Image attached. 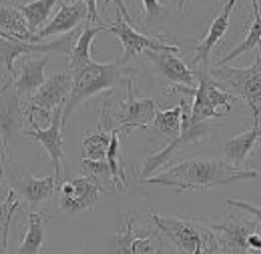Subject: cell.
<instances>
[{
    "mask_svg": "<svg viewBox=\"0 0 261 254\" xmlns=\"http://www.w3.org/2000/svg\"><path fill=\"white\" fill-rule=\"evenodd\" d=\"M256 176V170L238 168L226 161L187 159L161 172L160 175L143 180V183L164 186L186 193L192 190H208L215 186L230 185L240 180L253 179Z\"/></svg>",
    "mask_w": 261,
    "mask_h": 254,
    "instance_id": "cell-1",
    "label": "cell"
},
{
    "mask_svg": "<svg viewBox=\"0 0 261 254\" xmlns=\"http://www.w3.org/2000/svg\"><path fill=\"white\" fill-rule=\"evenodd\" d=\"M116 20L111 24H108L107 31L112 32L113 35L120 41L123 46V58H122V66L128 63L133 58L137 55L147 50H154V52H173L177 53L179 46L177 45H171L164 41H161L158 38L149 37L144 35L141 32L136 31L132 24H128L120 11L116 10Z\"/></svg>",
    "mask_w": 261,
    "mask_h": 254,
    "instance_id": "cell-13",
    "label": "cell"
},
{
    "mask_svg": "<svg viewBox=\"0 0 261 254\" xmlns=\"http://www.w3.org/2000/svg\"><path fill=\"white\" fill-rule=\"evenodd\" d=\"M111 3H116L117 6V10L120 11V14L123 16V18L128 22V24H132V17H130V13H128L127 7L124 5V0H103V13L107 11V7Z\"/></svg>",
    "mask_w": 261,
    "mask_h": 254,
    "instance_id": "cell-34",
    "label": "cell"
},
{
    "mask_svg": "<svg viewBox=\"0 0 261 254\" xmlns=\"http://www.w3.org/2000/svg\"><path fill=\"white\" fill-rule=\"evenodd\" d=\"M236 2L238 0H228L226 5L224 6L222 11L214 18V21L211 22V26L208 28V31L205 34V37L203 38V41L194 48L196 55L193 56L189 67H193V66H197L198 64L200 73H207L208 67H210V56H211V52L222 41V38L225 37V34H226L228 28H229L230 16H232V10H233Z\"/></svg>",
    "mask_w": 261,
    "mask_h": 254,
    "instance_id": "cell-16",
    "label": "cell"
},
{
    "mask_svg": "<svg viewBox=\"0 0 261 254\" xmlns=\"http://www.w3.org/2000/svg\"><path fill=\"white\" fill-rule=\"evenodd\" d=\"M185 2H187V0H177V7H179V11H181V9H183Z\"/></svg>",
    "mask_w": 261,
    "mask_h": 254,
    "instance_id": "cell-38",
    "label": "cell"
},
{
    "mask_svg": "<svg viewBox=\"0 0 261 254\" xmlns=\"http://www.w3.org/2000/svg\"><path fill=\"white\" fill-rule=\"evenodd\" d=\"M46 239V228L42 214L31 211L28 214L27 231L21 243L17 249V254H41Z\"/></svg>",
    "mask_w": 261,
    "mask_h": 254,
    "instance_id": "cell-24",
    "label": "cell"
},
{
    "mask_svg": "<svg viewBox=\"0 0 261 254\" xmlns=\"http://www.w3.org/2000/svg\"><path fill=\"white\" fill-rule=\"evenodd\" d=\"M62 116H63V108H58L52 113L48 127L42 129L35 120H30L32 129L24 132L25 136L31 138L32 141L42 145L45 151L48 153L49 158H50V165L54 168L56 183H59L62 179V168L66 161L63 149L64 141Z\"/></svg>",
    "mask_w": 261,
    "mask_h": 254,
    "instance_id": "cell-15",
    "label": "cell"
},
{
    "mask_svg": "<svg viewBox=\"0 0 261 254\" xmlns=\"http://www.w3.org/2000/svg\"><path fill=\"white\" fill-rule=\"evenodd\" d=\"M260 138L261 127L260 124H256V123H254V126L247 129L246 132L230 137L224 147V161L233 166H238V168H243L245 161Z\"/></svg>",
    "mask_w": 261,
    "mask_h": 254,
    "instance_id": "cell-21",
    "label": "cell"
},
{
    "mask_svg": "<svg viewBox=\"0 0 261 254\" xmlns=\"http://www.w3.org/2000/svg\"><path fill=\"white\" fill-rule=\"evenodd\" d=\"M145 55L148 56L156 69L160 70L166 79L171 80L172 84H180L196 88V79L197 73H194L181 59H179L173 52H154L147 50Z\"/></svg>",
    "mask_w": 261,
    "mask_h": 254,
    "instance_id": "cell-20",
    "label": "cell"
},
{
    "mask_svg": "<svg viewBox=\"0 0 261 254\" xmlns=\"http://www.w3.org/2000/svg\"><path fill=\"white\" fill-rule=\"evenodd\" d=\"M218 236V254H254L247 246V236L260 225L253 221H229L210 225Z\"/></svg>",
    "mask_w": 261,
    "mask_h": 254,
    "instance_id": "cell-17",
    "label": "cell"
},
{
    "mask_svg": "<svg viewBox=\"0 0 261 254\" xmlns=\"http://www.w3.org/2000/svg\"><path fill=\"white\" fill-rule=\"evenodd\" d=\"M148 219L180 254H218V236L211 226L156 212L148 214Z\"/></svg>",
    "mask_w": 261,
    "mask_h": 254,
    "instance_id": "cell-2",
    "label": "cell"
},
{
    "mask_svg": "<svg viewBox=\"0 0 261 254\" xmlns=\"http://www.w3.org/2000/svg\"><path fill=\"white\" fill-rule=\"evenodd\" d=\"M56 5H59V0H32L30 3L18 5L16 7L21 11L27 22L28 30L35 37V34H38L46 26L50 11L54 10Z\"/></svg>",
    "mask_w": 261,
    "mask_h": 254,
    "instance_id": "cell-26",
    "label": "cell"
},
{
    "mask_svg": "<svg viewBox=\"0 0 261 254\" xmlns=\"http://www.w3.org/2000/svg\"><path fill=\"white\" fill-rule=\"evenodd\" d=\"M87 7L83 3L80 5L79 2L75 3H64V2H59V10L54 18L46 26L43 27L41 31L35 34V42L41 41L43 38L52 37V35H58V34H69L73 31L74 28L79 27L84 18L87 17Z\"/></svg>",
    "mask_w": 261,
    "mask_h": 254,
    "instance_id": "cell-18",
    "label": "cell"
},
{
    "mask_svg": "<svg viewBox=\"0 0 261 254\" xmlns=\"http://www.w3.org/2000/svg\"><path fill=\"white\" fill-rule=\"evenodd\" d=\"M0 30L7 32L10 37L28 42H35V37L28 30L25 18L14 6L0 3Z\"/></svg>",
    "mask_w": 261,
    "mask_h": 254,
    "instance_id": "cell-25",
    "label": "cell"
},
{
    "mask_svg": "<svg viewBox=\"0 0 261 254\" xmlns=\"http://www.w3.org/2000/svg\"><path fill=\"white\" fill-rule=\"evenodd\" d=\"M260 254H261V253H260Z\"/></svg>",
    "mask_w": 261,
    "mask_h": 254,
    "instance_id": "cell-41",
    "label": "cell"
},
{
    "mask_svg": "<svg viewBox=\"0 0 261 254\" xmlns=\"http://www.w3.org/2000/svg\"><path fill=\"white\" fill-rule=\"evenodd\" d=\"M108 26H92V24H87L80 32L79 37L75 39L74 45L71 48L69 59V71L74 73L81 67H84L88 63H91L94 59L91 56V46L95 39L96 34L101 31H107Z\"/></svg>",
    "mask_w": 261,
    "mask_h": 254,
    "instance_id": "cell-22",
    "label": "cell"
},
{
    "mask_svg": "<svg viewBox=\"0 0 261 254\" xmlns=\"http://www.w3.org/2000/svg\"><path fill=\"white\" fill-rule=\"evenodd\" d=\"M256 200H257V202H258V207H261V193L258 194V196H257Z\"/></svg>",
    "mask_w": 261,
    "mask_h": 254,
    "instance_id": "cell-39",
    "label": "cell"
},
{
    "mask_svg": "<svg viewBox=\"0 0 261 254\" xmlns=\"http://www.w3.org/2000/svg\"><path fill=\"white\" fill-rule=\"evenodd\" d=\"M67 2H71V3H75L79 0H67ZM83 3L86 5L87 7V22L88 24H95V26H108V24H103L101 20V16L98 13V0H83Z\"/></svg>",
    "mask_w": 261,
    "mask_h": 254,
    "instance_id": "cell-32",
    "label": "cell"
},
{
    "mask_svg": "<svg viewBox=\"0 0 261 254\" xmlns=\"http://www.w3.org/2000/svg\"><path fill=\"white\" fill-rule=\"evenodd\" d=\"M109 144H111V132L88 130L83 134V159L107 161Z\"/></svg>",
    "mask_w": 261,
    "mask_h": 254,
    "instance_id": "cell-27",
    "label": "cell"
},
{
    "mask_svg": "<svg viewBox=\"0 0 261 254\" xmlns=\"http://www.w3.org/2000/svg\"><path fill=\"white\" fill-rule=\"evenodd\" d=\"M156 102L151 98H136L133 94L132 81H127V96L119 102L116 109L109 108V132L116 130H132V129H148L156 115Z\"/></svg>",
    "mask_w": 261,
    "mask_h": 254,
    "instance_id": "cell-8",
    "label": "cell"
},
{
    "mask_svg": "<svg viewBox=\"0 0 261 254\" xmlns=\"http://www.w3.org/2000/svg\"><path fill=\"white\" fill-rule=\"evenodd\" d=\"M161 243L162 235L149 219L148 223L143 225L132 212H123L119 215L113 254H155Z\"/></svg>",
    "mask_w": 261,
    "mask_h": 254,
    "instance_id": "cell-6",
    "label": "cell"
},
{
    "mask_svg": "<svg viewBox=\"0 0 261 254\" xmlns=\"http://www.w3.org/2000/svg\"><path fill=\"white\" fill-rule=\"evenodd\" d=\"M152 126L164 136L175 138L181 130V104L165 111H156Z\"/></svg>",
    "mask_w": 261,
    "mask_h": 254,
    "instance_id": "cell-30",
    "label": "cell"
},
{
    "mask_svg": "<svg viewBox=\"0 0 261 254\" xmlns=\"http://www.w3.org/2000/svg\"><path fill=\"white\" fill-rule=\"evenodd\" d=\"M25 104L21 101L16 90L11 85V80L5 81L0 87V138H2V155L0 161L9 159V153L17 147L18 138L24 127Z\"/></svg>",
    "mask_w": 261,
    "mask_h": 254,
    "instance_id": "cell-7",
    "label": "cell"
},
{
    "mask_svg": "<svg viewBox=\"0 0 261 254\" xmlns=\"http://www.w3.org/2000/svg\"><path fill=\"white\" fill-rule=\"evenodd\" d=\"M0 38H7V39H11L13 37H10V35H9L7 32L3 31V30H0Z\"/></svg>",
    "mask_w": 261,
    "mask_h": 254,
    "instance_id": "cell-37",
    "label": "cell"
},
{
    "mask_svg": "<svg viewBox=\"0 0 261 254\" xmlns=\"http://www.w3.org/2000/svg\"><path fill=\"white\" fill-rule=\"evenodd\" d=\"M2 162V161H0ZM9 164V169H6L5 173L7 182H10V189L16 191L17 196H20L22 200L31 207H38L42 202L50 200L56 190V179L54 175H48L45 177H35L24 170L21 166L16 164H10V161H5Z\"/></svg>",
    "mask_w": 261,
    "mask_h": 254,
    "instance_id": "cell-14",
    "label": "cell"
},
{
    "mask_svg": "<svg viewBox=\"0 0 261 254\" xmlns=\"http://www.w3.org/2000/svg\"><path fill=\"white\" fill-rule=\"evenodd\" d=\"M198 85L190 88L186 85L172 84L171 91H180L194 96L193 105L190 106V124H201L210 117L224 116L232 111L230 101L234 95L228 91H224L215 80L210 79V74L197 73Z\"/></svg>",
    "mask_w": 261,
    "mask_h": 254,
    "instance_id": "cell-4",
    "label": "cell"
},
{
    "mask_svg": "<svg viewBox=\"0 0 261 254\" xmlns=\"http://www.w3.org/2000/svg\"><path fill=\"white\" fill-rule=\"evenodd\" d=\"M21 201L20 197L13 189H10L5 201L0 204V254H7V244H9V232H10L11 219L14 212L18 210Z\"/></svg>",
    "mask_w": 261,
    "mask_h": 254,
    "instance_id": "cell-29",
    "label": "cell"
},
{
    "mask_svg": "<svg viewBox=\"0 0 261 254\" xmlns=\"http://www.w3.org/2000/svg\"><path fill=\"white\" fill-rule=\"evenodd\" d=\"M155 254H162V250H161V247L158 250H156V253H155Z\"/></svg>",
    "mask_w": 261,
    "mask_h": 254,
    "instance_id": "cell-40",
    "label": "cell"
},
{
    "mask_svg": "<svg viewBox=\"0 0 261 254\" xmlns=\"http://www.w3.org/2000/svg\"><path fill=\"white\" fill-rule=\"evenodd\" d=\"M181 104V130L179 136H176L171 143L166 145L165 148H162L154 155H149L148 158L144 161L143 170L140 175V180L143 182L145 179H149L151 176H154V172L160 169L162 165H165L171 158H173L176 154L179 153L183 147H186L189 144H193L198 141L200 138H203L210 130L211 126L207 123L190 124V113H187L189 108L185 99H180Z\"/></svg>",
    "mask_w": 261,
    "mask_h": 254,
    "instance_id": "cell-11",
    "label": "cell"
},
{
    "mask_svg": "<svg viewBox=\"0 0 261 254\" xmlns=\"http://www.w3.org/2000/svg\"><path fill=\"white\" fill-rule=\"evenodd\" d=\"M49 63V56L30 59L22 64L21 71L11 80V85L16 90L18 96L24 104H27L38 88L46 81L45 80V70Z\"/></svg>",
    "mask_w": 261,
    "mask_h": 254,
    "instance_id": "cell-19",
    "label": "cell"
},
{
    "mask_svg": "<svg viewBox=\"0 0 261 254\" xmlns=\"http://www.w3.org/2000/svg\"><path fill=\"white\" fill-rule=\"evenodd\" d=\"M261 43V13H254V18L251 21L250 27H249V31L246 34V38L242 42L234 46L226 56L221 59L219 62H217L215 66H225V64L230 63L232 60L236 58H239L240 55L249 52L256 49Z\"/></svg>",
    "mask_w": 261,
    "mask_h": 254,
    "instance_id": "cell-28",
    "label": "cell"
},
{
    "mask_svg": "<svg viewBox=\"0 0 261 254\" xmlns=\"http://www.w3.org/2000/svg\"><path fill=\"white\" fill-rule=\"evenodd\" d=\"M102 193L108 189L91 176L64 180L59 186V207L69 215H77L95 208Z\"/></svg>",
    "mask_w": 261,
    "mask_h": 254,
    "instance_id": "cell-12",
    "label": "cell"
},
{
    "mask_svg": "<svg viewBox=\"0 0 261 254\" xmlns=\"http://www.w3.org/2000/svg\"><path fill=\"white\" fill-rule=\"evenodd\" d=\"M6 183H7V179H6L5 168H3V164L0 162V204L5 201V198L7 197L9 193H6Z\"/></svg>",
    "mask_w": 261,
    "mask_h": 254,
    "instance_id": "cell-35",
    "label": "cell"
},
{
    "mask_svg": "<svg viewBox=\"0 0 261 254\" xmlns=\"http://www.w3.org/2000/svg\"><path fill=\"white\" fill-rule=\"evenodd\" d=\"M211 75L219 85L222 84L245 99L254 123L258 124L261 116V53H257L254 63L249 67L215 66Z\"/></svg>",
    "mask_w": 261,
    "mask_h": 254,
    "instance_id": "cell-5",
    "label": "cell"
},
{
    "mask_svg": "<svg viewBox=\"0 0 261 254\" xmlns=\"http://www.w3.org/2000/svg\"><path fill=\"white\" fill-rule=\"evenodd\" d=\"M77 37H79V34L69 32L63 38H59L54 42L49 43L28 42V41H21V39H16V38H11V39L0 38V64L5 67V80L7 77H10L9 80H14V77L17 75L14 63L18 58L28 55V53L59 52L70 55Z\"/></svg>",
    "mask_w": 261,
    "mask_h": 254,
    "instance_id": "cell-10",
    "label": "cell"
},
{
    "mask_svg": "<svg viewBox=\"0 0 261 254\" xmlns=\"http://www.w3.org/2000/svg\"><path fill=\"white\" fill-rule=\"evenodd\" d=\"M71 91L70 71H60L50 75L25 104L28 120L35 115L43 116L50 122V116L58 108H63Z\"/></svg>",
    "mask_w": 261,
    "mask_h": 254,
    "instance_id": "cell-9",
    "label": "cell"
},
{
    "mask_svg": "<svg viewBox=\"0 0 261 254\" xmlns=\"http://www.w3.org/2000/svg\"><path fill=\"white\" fill-rule=\"evenodd\" d=\"M254 13H260V0H250Z\"/></svg>",
    "mask_w": 261,
    "mask_h": 254,
    "instance_id": "cell-36",
    "label": "cell"
},
{
    "mask_svg": "<svg viewBox=\"0 0 261 254\" xmlns=\"http://www.w3.org/2000/svg\"><path fill=\"white\" fill-rule=\"evenodd\" d=\"M108 165L112 175V187L117 193L127 190V172L122 153V144L119 140V130H111V144L107 155Z\"/></svg>",
    "mask_w": 261,
    "mask_h": 254,
    "instance_id": "cell-23",
    "label": "cell"
},
{
    "mask_svg": "<svg viewBox=\"0 0 261 254\" xmlns=\"http://www.w3.org/2000/svg\"><path fill=\"white\" fill-rule=\"evenodd\" d=\"M226 204L229 207H232V208H239L242 211L250 214L251 217H253V219L260 225L261 228V207L245 201V200H240V198H228V200H226Z\"/></svg>",
    "mask_w": 261,
    "mask_h": 254,
    "instance_id": "cell-31",
    "label": "cell"
},
{
    "mask_svg": "<svg viewBox=\"0 0 261 254\" xmlns=\"http://www.w3.org/2000/svg\"><path fill=\"white\" fill-rule=\"evenodd\" d=\"M120 66L122 64L117 62L98 63L92 60L80 70L70 73L71 91H70L69 99L63 106V116H62L63 127L67 124L71 113L79 108V105L90 99L91 96L109 90L116 84V81L120 77Z\"/></svg>",
    "mask_w": 261,
    "mask_h": 254,
    "instance_id": "cell-3",
    "label": "cell"
},
{
    "mask_svg": "<svg viewBox=\"0 0 261 254\" xmlns=\"http://www.w3.org/2000/svg\"><path fill=\"white\" fill-rule=\"evenodd\" d=\"M141 3L144 6V13L147 20L161 18L165 13L160 0H141Z\"/></svg>",
    "mask_w": 261,
    "mask_h": 254,
    "instance_id": "cell-33",
    "label": "cell"
}]
</instances>
